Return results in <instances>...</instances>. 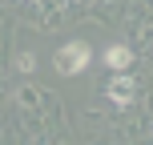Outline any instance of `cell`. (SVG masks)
Wrapping results in <instances>:
<instances>
[{"mask_svg":"<svg viewBox=\"0 0 153 145\" xmlns=\"http://www.w3.org/2000/svg\"><path fill=\"white\" fill-rule=\"evenodd\" d=\"M109 101H113V105H133V97H137V85H133V77H113V81H109Z\"/></svg>","mask_w":153,"mask_h":145,"instance_id":"2","label":"cell"},{"mask_svg":"<svg viewBox=\"0 0 153 145\" xmlns=\"http://www.w3.org/2000/svg\"><path fill=\"white\" fill-rule=\"evenodd\" d=\"M101 61H105L109 69H117V73H125V69H129V61H133V53H129V48H125V45H109V48H105V57H101Z\"/></svg>","mask_w":153,"mask_h":145,"instance_id":"3","label":"cell"},{"mask_svg":"<svg viewBox=\"0 0 153 145\" xmlns=\"http://www.w3.org/2000/svg\"><path fill=\"white\" fill-rule=\"evenodd\" d=\"M89 61H93V48L85 45V40H69V45L56 53V73L76 77V73H85V69H89Z\"/></svg>","mask_w":153,"mask_h":145,"instance_id":"1","label":"cell"}]
</instances>
